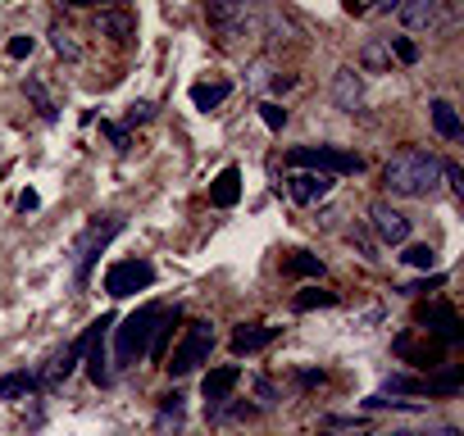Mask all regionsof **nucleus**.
<instances>
[{"instance_id": "32", "label": "nucleus", "mask_w": 464, "mask_h": 436, "mask_svg": "<svg viewBox=\"0 0 464 436\" xmlns=\"http://www.w3.org/2000/svg\"><path fill=\"white\" fill-rule=\"evenodd\" d=\"M260 118H265L269 132H283V128H287V109H283L278 100H265V105H260Z\"/></svg>"}, {"instance_id": "5", "label": "nucleus", "mask_w": 464, "mask_h": 436, "mask_svg": "<svg viewBox=\"0 0 464 436\" xmlns=\"http://www.w3.org/2000/svg\"><path fill=\"white\" fill-rule=\"evenodd\" d=\"M209 350H214V327L209 323H187L182 336L173 341V355H164V368L173 377H187L200 364H209Z\"/></svg>"}, {"instance_id": "1", "label": "nucleus", "mask_w": 464, "mask_h": 436, "mask_svg": "<svg viewBox=\"0 0 464 436\" xmlns=\"http://www.w3.org/2000/svg\"><path fill=\"white\" fill-rule=\"evenodd\" d=\"M382 186H387V195L423 200V195H432L441 186V159L419 150V146H405V150H396L382 164Z\"/></svg>"}, {"instance_id": "42", "label": "nucleus", "mask_w": 464, "mask_h": 436, "mask_svg": "<svg viewBox=\"0 0 464 436\" xmlns=\"http://www.w3.org/2000/svg\"><path fill=\"white\" fill-rule=\"evenodd\" d=\"M292 82H296V78H292V73H278V78H274V91H287V87H292Z\"/></svg>"}, {"instance_id": "8", "label": "nucleus", "mask_w": 464, "mask_h": 436, "mask_svg": "<svg viewBox=\"0 0 464 436\" xmlns=\"http://www.w3.org/2000/svg\"><path fill=\"white\" fill-rule=\"evenodd\" d=\"M150 282H155V264L137 255V260H119V264H110L101 287H105V296H110V300H128V296L146 291Z\"/></svg>"}, {"instance_id": "16", "label": "nucleus", "mask_w": 464, "mask_h": 436, "mask_svg": "<svg viewBox=\"0 0 464 436\" xmlns=\"http://www.w3.org/2000/svg\"><path fill=\"white\" fill-rule=\"evenodd\" d=\"M237 200H242V168L237 164H223L218 177L209 182V204L214 209H232Z\"/></svg>"}, {"instance_id": "10", "label": "nucleus", "mask_w": 464, "mask_h": 436, "mask_svg": "<svg viewBox=\"0 0 464 436\" xmlns=\"http://www.w3.org/2000/svg\"><path fill=\"white\" fill-rule=\"evenodd\" d=\"M392 355L401 359V364H414V368H441L446 364V346L437 341V336H414V332H401V336H392Z\"/></svg>"}, {"instance_id": "15", "label": "nucleus", "mask_w": 464, "mask_h": 436, "mask_svg": "<svg viewBox=\"0 0 464 436\" xmlns=\"http://www.w3.org/2000/svg\"><path fill=\"white\" fill-rule=\"evenodd\" d=\"M333 100H337L342 114H360V105H364L360 69H337V78H333Z\"/></svg>"}, {"instance_id": "18", "label": "nucleus", "mask_w": 464, "mask_h": 436, "mask_svg": "<svg viewBox=\"0 0 464 436\" xmlns=\"http://www.w3.org/2000/svg\"><path fill=\"white\" fill-rule=\"evenodd\" d=\"M246 10H251V0H205V19L218 33H232V28L246 19Z\"/></svg>"}, {"instance_id": "3", "label": "nucleus", "mask_w": 464, "mask_h": 436, "mask_svg": "<svg viewBox=\"0 0 464 436\" xmlns=\"http://www.w3.org/2000/svg\"><path fill=\"white\" fill-rule=\"evenodd\" d=\"M119 232H123V218H119V213H96L92 223L82 228V237L73 242V282H78V287L92 282V269L101 264L105 246H110Z\"/></svg>"}, {"instance_id": "11", "label": "nucleus", "mask_w": 464, "mask_h": 436, "mask_svg": "<svg viewBox=\"0 0 464 436\" xmlns=\"http://www.w3.org/2000/svg\"><path fill=\"white\" fill-rule=\"evenodd\" d=\"M369 228H373V237H378L382 246H410V232H414L410 213L396 209L392 200H378V204L369 209Z\"/></svg>"}, {"instance_id": "19", "label": "nucleus", "mask_w": 464, "mask_h": 436, "mask_svg": "<svg viewBox=\"0 0 464 436\" xmlns=\"http://www.w3.org/2000/svg\"><path fill=\"white\" fill-rule=\"evenodd\" d=\"M428 114H432V128H437L441 141H459V137H464V123H459V114H455L450 100H432Z\"/></svg>"}, {"instance_id": "30", "label": "nucleus", "mask_w": 464, "mask_h": 436, "mask_svg": "<svg viewBox=\"0 0 464 436\" xmlns=\"http://www.w3.org/2000/svg\"><path fill=\"white\" fill-rule=\"evenodd\" d=\"M382 42H387V55H396L401 64H414L419 60V46L410 37H382Z\"/></svg>"}, {"instance_id": "12", "label": "nucleus", "mask_w": 464, "mask_h": 436, "mask_svg": "<svg viewBox=\"0 0 464 436\" xmlns=\"http://www.w3.org/2000/svg\"><path fill=\"white\" fill-rule=\"evenodd\" d=\"M237 382H242V368H237V364H218V368H209V373L200 377V395H205V409H209V404H223V400H232V391H237Z\"/></svg>"}, {"instance_id": "27", "label": "nucleus", "mask_w": 464, "mask_h": 436, "mask_svg": "<svg viewBox=\"0 0 464 436\" xmlns=\"http://www.w3.org/2000/svg\"><path fill=\"white\" fill-rule=\"evenodd\" d=\"M24 91L33 96V105H37V114H42L46 123H55V118H60V114H55V105H51V96H46V87H42L37 78H28V82H24Z\"/></svg>"}, {"instance_id": "7", "label": "nucleus", "mask_w": 464, "mask_h": 436, "mask_svg": "<svg viewBox=\"0 0 464 436\" xmlns=\"http://www.w3.org/2000/svg\"><path fill=\"white\" fill-rule=\"evenodd\" d=\"M464 386V368L450 364L446 373H428V377H405V373H392L382 382V395H455Z\"/></svg>"}, {"instance_id": "39", "label": "nucleus", "mask_w": 464, "mask_h": 436, "mask_svg": "<svg viewBox=\"0 0 464 436\" xmlns=\"http://www.w3.org/2000/svg\"><path fill=\"white\" fill-rule=\"evenodd\" d=\"M405 436H459V427L446 422V427H432V431H405Z\"/></svg>"}, {"instance_id": "40", "label": "nucleus", "mask_w": 464, "mask_h": 436, "mask_svg": "<svg viewBox=\"0 0 464 436\" xmlns=\"http://www.w3.org/2000/svg\"><path fill=\"white\" fill-rule=\"evenodd\" d=\"M64 5H73V10H87V5H114V0H64Z\"/></svg>"}, {"instance_id": "14", "label": "nucleus", "mask_w": 464, "mask_h": 436, "mask_svg": "<svg viewBox=\"0 0 464 436\" xmlns=\"http://www.w3.org/2000/svg\"><path fill=\"white\" fill-rule=\"evenodd\" d=\"M283 336V327H269V323H242L232 332V355H260L265 346H274Z\"/></svg>"}, {"instance_id": "34", "label": "nucleus", "mask_w": 464, "mask_h": 436, "mask_svg": "<svg viewBox=\"0 0 464 436\" xmlns=\"http://www.w3.org/2000/svg\"><path fill=\"white\" fill-rule=\"evenodd\" d=\"M33 46H37V42H33L28 33H19V37H10V42H5V55H10V60H28V55H33Z\"/></svg>"}, {"instance_id": "4", "label": "nucleus", "mask_w": 464, "mask_h": 436, "mask_svg": "<svg viewBox=\"0 0 464 436\" xmlns=\"http://www.w3.org/2000/svg\"><path fill=\"white\" fill-rule=\"evenodd\" d=\"M110 327H114V314H101L96 323H87V327H82V336H73V341H69V346H64V350H60L42 373H37V377H42V386H60V382H69V373L78 368V359H87V350H92Z\"/></svg>"}, {"instance_id": "37", "label": "nucleus", "mask_w": 464, "mask_h": 436, "mask_svg": "<svg viewBox=\"0 0 464 436\" xmlns=\"http://www.w3.org/2000/svg\"><path fill=\"white\" fill-rule=\"evenodd\" d=\"M346 10H351L355 19H364V14H373V10H378V0H346Z\"/></svg>"}, {"instance_id": "41", "label": "nucleus", "mask_w": 464, "mask_h": 436, "mask_svg": "<svg viewBox=\"0 0 464 436\" xmlns=\"http://www.w3.org/2000/svg\"><path fill=\"white\" fill-rule=\"evenodd\" d=\"M324 377H328V373H314V368H305V373H301V386H314V382H324Z\"/></svg>"}, {"instance_id": "13", "label": "nucleus", "mask_w": 464, "mask_h": 436, "mask_svg": "<svg viewBox=\"0 0 464 436\" xmlns=\"http://www.w3.org/2000/svg\"><path fill=\"white\" fill-rule=\"evenodd\" d=\"M328 191H333V177H328V173H305V168H292V177H287V195H292L296 204H319Z\"/></svg>"}, {"instance_id": "36", "label": "nucleus", "mask_w": 464, "mask_h": 436, "mask_svg": "<svg viewBox=\"0 0 464 436\" xmlns=\"http://www.w3.org/2000/svg\"><path fill=\"white\" fill-rule=\"evenodd\" d=\"M256 395H260V404H265V409H269V404H278V391H274V382H265V377L256 382Z\"/></svg>"}, {"instance_id": "33", "label": "nucleus", "mask_w": 464, "mask_h": 436, "mask_svg": "<svg viewBox=\"0 0 464 436\" xmlns=\"http://www.w3.org/2000/svg\"><path fill=\"white\" fill-rule=\"evenodd\" d=\"M155 118V105L150 100H132L128 114H123V128H137V123H150Z\"/></svg>"}, {"instance_id": "38", "label": "nucleus", "mask_w": 464, "mask_h": 436, "mask_svg": "<svg viewBox=\"0 0 464 436\" xmlns=\"http://www.w3.org/2000/svg\"><path fill=\"white\" fill-rule=\"evenodd\" d=\"M37 204H42V195H37V191H33V186H28V191H24V195H19V209H24V213H33V209H37Z\"/></svg>"}, {"instance_id": "43", "label": "nucleus", "mask_w": 464, "mask_h": 436, "mask_svg": "<svg viewBox=\"0 0 464 436\" xmlns=\"http://www.w3.org/2000/svg\"><path fill=\"white\" fill-rule=\"evenodd\" d=\"M378 10H382V14H392V10H401V0H378Z\"/></svg>"}, {"instance_id": "28", "label": "nucleus", "mask_w": 464, "mask_h": 436, "mask_svg": "<svg viewBox=\"0 0 464 436\" xmlns=\"http://www.w3.org/2000/svg\"><path fill=\"white\" fill-rule=\"evenodd\" d=\"M51 46H55L64 60H82V46H78V42H73V33H69V28H60V24L51 28Z\"/></svg>"}, {"instance_id": "2", "label": "nucleus", "mask_w": 464, "mask_h": 436, "mask_svg": "<svg viewBox=\"0 0 464 436\" xmlns=\"http://www.w3.org/2000/svg\"><path fill=\"white\" fill-rule=\"evenodd\" d=\"M160 318H164V305H137L128 318H119V327H110L114 332V364L119 368H128V364H137V359H146V350H150V336H155V327H160Z\"/></svg>"}, {"instance_id": "35", "label": "nucleus", "mask_w": 464, "mask_h": 436, "mask_svg": "<svg viewBox=\"0 0 464 436\" xmlns=\"http://www.w3.org/2000/svg\"><path fill=\"white\" fill-rule=\"evenodd\" d=\"M364 69H373V73H382V69H387V42L364 46Z\"/></svg>"}, {"instance_id": "17", "label": "nucleus", "mask_w": 464, "mask_h": 436, "mask_svg": "<svg viewBox=\"0 0 464 436\" xmlns=\"http://www.w3.org/2000/svg\"><path fill=\"white\" fill-rule=\"evenodd\" d=\"M441 10H450V0H401V24L405 28H437Z\"/></svg>"}, {"instance_id": "26", "label": "nucleus", "mask_w": 464, "mask_h": 436, "mask_svg": "<svg viewBox=\"0 0 464 436\" xmlns=\"http://www.w3.org/2000/svg\"><path fill=\"white\" fill-rule=\"evenodd\" d=\"M337 300H342L337 291H324V287H310V291H301V296L292 300V309H296V314H310V309H333Z\"/></svg>"}, {"instance_id": "20", "label": "nucleus", "mask_w": 464, "mask_h": 436, "mask_svg": "<svg viewBox=\"0 0 464 436\" xmlns=\"http://www.w3.org/2000/svg\"><path fill=\"white\" fill-rule=\"evenodd\" d=\"M42 386V377L37 373H28V368H19V373H5V377H0V400H24V395H33Z\"/></svg>"}, {"instance_id": "22", "label": "nucleus", "mask_w": 464, "mask_h": 436, "mask_svg": "<svg viewBox=\"0 0 464 436\" xmlns=\"http://www.w3.org/2000/svg\"><path fill=\"white\" fill-rule=\"evenodd\" d=\"M283 273H287V278H324V260L310 255V251H292V255L283 260Z\"/></svg>"}, {"instance_id": "21", "label": "nucleus", "mask_w": 464, "mask_h": 436, "mask_svg": "<svg viewBox=\"0 0 464 436\" xmlns=\"http://www.w3.org/2000/svg\"><path fill=\"white\" fill-rule=\"evenodd\" d=\"M227 96H232V87H227V82H196V87H191V105H196L200 114L218 109Z\"/></svg>"}, {"instance_id": "29", "label": "nucleus", "mask_w": 464, "mask_h": 436, "mask_svg": "<svg viewBox=\"0 0 464 436\" xmlns=\"http://www.w3.org/2000/svg\"><path fill=\"white\" fill-rule=\"evenodd\" d=\"M169 422L182 427V395H178V391H169V395L160 400V427H169Z\"/></svg>"}, {"instance_id": "24", "label": "nucleus", "mask_w": 464, "mask_h": 436, "mask_svg": "<svg viewBox=\"0 0 464 436\" xmlns=\"http://www.w3.org/2000/svg\"><path fill=\"white\" fill-rule=\"evenodd\" d=\"M401 264H410V269H419V273H437V246L414 242V246L401 251Z\"/></svg>"}, {"instance_id": "9", "label": "nucleus", "mask_w": 464, "mask_h": 436, "mask_svg": "<svg viewBox=\"0 0 464 436\" xmlns=\"http://www.w3.org/2000/svg\"><path fill=\"white\" fill-rule=\"evenodd\" d=\"M414 323H419V332H428V336H437L446 350H455V346H464V323H459V314H455V305H446V300H428V305H419V314H414Z\"/></svg>"}, {"instance_id": "6", "label": "nucleus", "mask_w": 464, "mask_h": 436, "mask_svg": "<svg viewBox=\"0 0 464 436\" xmlns=\"http://www.w3.org/2000/svg\"><path fill=\"white\" fill-rule=\"evenodd\" d=\"M287 168H305V173L342 177V173H360L364 159L351 155V150H337V146H292V150H287Z\"/></svg>"}, {"instance_id": "23", "label": "nucleus", "mask_w": 464, "mask_h": 436, "mask_svg": "<svg viewBox=\"0 0 464 436\" xmlns=\"http://www.w3.org/2000/svg\"><path fill=\"white\" fill-rule=\"evenodd\" d=\"M96 28H101L105 37H114V42H128V37L137 33V24H132V14H123V10H105V14L96 19Z\"/></svg>"}, {"instance_id": "31", "label": "nucleus", "mask_w": 464, "mask_h": 436, "mask_svg": "<svg viewBox=\"0 0 464 436\" xmlns=\"http://www.w3.org/2000/svg\"><path fill=\"white\" fill-rule=\"evenodd\" d=\"M101 137H105L119 155H128V150H132V137H128V128H123V123H101Z\"/></svg>"}, {"instance_id": "25", "label": "nucleus", "mask_w": 464, "mask_h": 436, "mask_svg": "<svg viewBox=\"0 0 464 436\" xmlns=\"http://www.w3.org/2000/svg\"><path fill=\"white\" fill-rule=\"evenodd\" d=\"M87 377L96 382V386H110V377H114V368H110V355H105V336L87 350Z\"/></svg>"}]
</instances>
